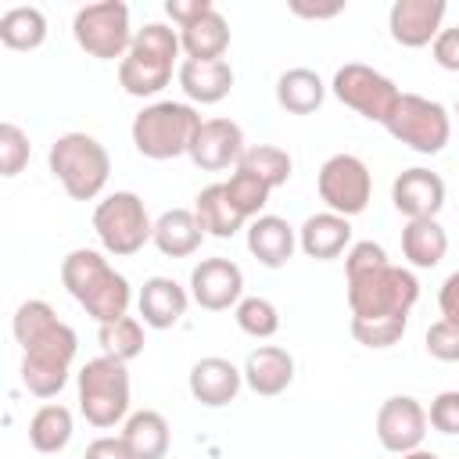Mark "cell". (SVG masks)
I'll return each mask as SVG.
<instances>
[{
  "label": "cell",
  "instance_id": "obj_43",
  "mask_svg": "<svg viewBox=\"0 0 459 459\" xmlns=\"http://www.w3.org/2000/svg\"><path fill=\"white\" fill-rule=\"evenodd\" d=\"M402 459H441L437 452H427V448H416V452H405Z\"/></svg>",
  "mask_w": 459,
  "mask_h": 459
},
{
  "label": "cell",
  "instance_id": "obj_28",
  "mask_svg": "<svg viewBox=\"0 0 459 459\" xmlns=\"http://www.w3.org/2000/svg\"><path fill=\"white\" fill-rule=\"evenodd\" d=\"M448 251V233L437 219H412L402 230V255L416 269H434Z\"/></svg>",
  "mask_w": 459,
  "mask_h": 459
},
{
  "label": "cell",
  "instance_id": "obj_42",
  "mask_svg": "<svg viewBox=\"0 0 459 459\" xmlns=\"http://www.w3.org/2000/svg\"><path fill=\"white\" fill-rule=\"evenodd\" d=\"M290 11H294L298 18H316V22H323V18H337V14L344 11V4H341V0H337V4H301V0H294Z\"/></svg>",
  "mask_w": 459,
  "mask_h": 459
},
{
  "label": "cell",
  "instance_id": "obj_20",
  "mask_svg": "<svg viewBox=\"0 0 459 459\" xmlns=\"http://www.w3.org/2000/svg\"><path fill=\"white\" fill-rule=\"evenodd\" d=\"M290 380H294V355L280 344H262L244 362V384L262 398L283 394Z\"/></svg>",
  "mask_w": 459,
  "mask_h": 459
},
{
  "label": "cell",
  "instance_id": "obj_4",
  "mask_svg": "<svg viewBox=\"0 0 459 459\" xmlns=\"http://www.w3.org/2000/svg\"><path fill=\"white\" fill-rule=\"evenodd\" d=\"M179 32L161 25V22H147L143 29H136L129 54L118 61V86L129 97H154L169 86L172 79V65L179 57Z\"/></svg>",
  "mask_w": 459,
  "mask_h": 459
},
{
  "label": "cell",
  "instance_id": "obj_24",
  "mask_svg": "<svg viewBox=\"0 0 459 459\" xmlns=\"http://www.w3.org/2000/svg\"><path fill=\"white\" fill-rule=\"evenodd\" d=\"M179 86L194 104H219L233 90V68L226 57L219 61H183L179 65Z\"/></svg>",
  "mask_w": 459,
  "mask_h": 459
},
{
  "label": "cell",
  "instance_id": "obj_13",
  "mask_svg": "<svg viewBox=\"0 0 459 459\" xmlns=\"http://www.w3.org/2000/svg\"><path fill=\"white\" fill-rule=\"evenodd\" d=\"M316 186H319V197L326 201V208L333 215H344V219L366 212L369 194H373L369 169L355 154H333V158H326L323 169H319Z\"/></svg>",
  "mask_w": 459,
  "mask_h": 459
},
{
  "label": "cell",
  "instance_id": "obj_32",
  "mask_svg": "<svg viewBox=\"0 0 459 459\" xmlns=\"http://www.w3.org/2000/svg\"><path fill=\"white\" fill-rule=\"evenodd\" d=\"M100 348L108 359H118V362H129L143 351V323L136 316H122L115 323H104L100 326Z\"/></svg>",
  "mask_w": 459,
  "mask_h": 459
},
{
  "label": "cell",
  "instance_id": "obj_10",
  "mask_svg": "<svg viewBox=\"0 0 459 459\" xmlns=\"http://www.w3.org/2000/svg\"><path fill=\"white\" fill-rule=\"evenodd\" d=\"M384 129L398 143L412 147L416 154H437L452 136V118H448L445 104L420 97V93H402Z\"/></svg>",
  "mask_w": 459,
  "mask_h": 459
},
{
  "label": "cell",
  "instance_id": "obj_18",
  "mask_svg": "<svg viewBox=\"0 0 459 459\" xmlns=\"http://www.w3.org/2000/svg\"><path fill=\"white\" fill-rule=\"evenodd\" d=\"M391 201L409 222L434 219L445 204V179L430 169H405L391 186Z\"/></svg>",
  "mask_w": 459,
  "mask_h": 459
},
{
  "label": "cell",
  "instance_id": "obj_34",
  "mask_svg": "<svg viewBox=\"0 0 459 459\" xmlns=\"http://www.w3.org/2000/svg\"><path fill=\"white\" fill-rule=\"evenodd\" d=\"M222 186H226V194H230L233 208H237L244 219H258V212L265 208L269 190H273L265 179H258V176H255V172H247V169H237Z\"/></svg>",
  "mask_w": 459,
  "mask_h": 459
},
{
  "label": "cell",
  "instance_id": "obj_27",
  "mask_svg": "<svg viewBox=\"0 0 459 459\" xmlns=\"http://www.w3.org/2000/svg\"><path fill=\"white\" fill-rule=\"evenodd\" d=\"M194 215H197L201 230H204L208 237H219V240L233 237V233L244 230V222H247V219L233 208V201H230V194H226L222 183H212V186H204V190L194 197Z\"/></svg>",
  "mask_w": 459,
  "mask_h": 459
},
{
  "label": "cell",
  "instance_id": "obj_15",
  "mask_svg": "<svg viewBox=\"0 0 459 459\" xmlns=\"http://www.w3.org/2000/svg\"><path fill=\"white\" fill-rule=\"evenodd\" d=\"M244 294V273L230 258H201L190 273V298L208 312H226L230 305H240Z\"/></svg>",
  "mask_w": 459,
  "mask_h": 459
},
{
  "label": "cell",
  "instance_id": "obj_17",
  "mask_svg": "<svg viewBox=\"0 0 459 459\" xmlns=\"http://www.w3.org/2000/svg\"><path fill=\"white\" fill-rule=\"evenodd\" d=\"M445 0H394L387 11V29L391 39L402 47H427L441 32L445 18Z\"/></svg>",
  "mask_w": 459,
  "mask_h": 459
},
{
  "label": "cell",
  "instance_id": "obj_1",
  "mask_svg": "<svg viewBox=\"0 0 459 459\" xmlns=\"http://www.w3.org/2000/svg\"><path fill=\"white\" fill-rule=\"evenodd\" d=\"M344 276L351 323H409V308L420 298V280L409 269L391 265L380 244H351L344 255Z\"/></svg>",
  "mask_w": 459,
  "mask_h": 459
},
{
  "label": "cell",
  "instance_id": "obj_11",
  "mask_svg": "<svg viewBox=\"0 0 459 459\" xmlns=\"http://www.w3.org/2000/svg\"><path fill=\"white\" fill-rule=\"evenodd\" d=\"M165 14L179 25V47L190 61H219L230 47V25L212 0H169Z\"/></svg>",
  "mask_w": 459,
  "mask_h": 459
},
{
  "label": "cell",
  "instance_id": "obj_5",
  "mask_svg": "<svg viewBox=\"0 0 459 459\" xmlns=\"http://www.w3.org/2000/svg\"><path fill=\"white\" fill-rule=\"evenodd\" d=\"M197 129H201V115L194 111V104L158 100L133 118V147L151 161H169L190 154Z\"/></svg>",
  "mask_w": 459,
  "mask_h": 459
},
{
  "label": "cell",
  "instance_id": "obj_12",
  "mask_svg": "<svg viewBox=\"0 0 459 459\" xmlns=\"http://www.w3.org/2000/svg\"><path fill=\"white\" fill-rule=\"evenodd\" d=\"M330 90H333V97H337L344 108H351V111H359L362 118L380 122V126H387V118H391V111H394V104H398V97H402V90H398L384 72H377V68H369V65H359V61L341 65V68L333 72Z\"/></svg>",
  "mask_w": 459,
  "mask_h": 459
},
{
  "label": "cell",
  "instance_id": "obj_2",
  "mask_svg": "<svg viewBox=\"0 0 459 459\" xmlns=\"http://www.w3.org/2000/svg\"><path fill=\"white\" fill-rule=\"evenodd\" d=\"M11 326H14V341L25 351L22 384L36 398H54L68 384V369H72V359L79 348L75 330L68 323H61L57 312L39 298L22 301Z\"/></svg>",
  "mask_w": 459,
  "mask_h": 459
},
{
  "label": "cell",
  "instance_id": "obj_44",
  "mask_svg": "<svg viewBox=\"0 0 459 459\" xmlns=\"http://www.w3.org/2000/svg\"><path fill=\"white\" fill-rule=\"evenodd\" d=\"M455 115H459V100H455Z\"/></svg>",
  "mask_w": 459,
  "mask_h": 459
},
{
  "label": "cell",
  "instance_id": "obj_37",
  "mask_svg": "<svg viewBox=\"0 0 459 459\" xmlns=\"http://www.w3.org/2000/svg\"><path fill=\"white\" fill-rule=\"evenodd\" d=\"M427 351L437 362H459V323L455 319H437L427 326Z\"/></svg>",
  "mask_w": 459,
  "mask_h": 459
},
{
  "label": "cell",
  "instance_id": "obj_7",
  "mask_svg": "<svg viewBox=\"0 0 459 459\" xmlns=\"http://www.w3.org/2000/svg\"><path fill=\"white\" fill-rule=\"evenodd\" d=\"M79 412L86 423L108 430L118 420H129V369L118 359H90L79 369Z\"/></svg>",
  "mask_w": 459,
  "mask_h": 459
},
{
  "label": "cell",
  "instance_id": "obj_35",
  "mask_svg": "<svg viewBox=\"0 0 459 459\" xmlns=\"http://www.w3.org/2000/svg\"><path fill=\"white\" fill-rule=\"evenodd\" d=\"M237 326L244 333L265 341V337H273L280 330V312H276V305L269 298H240V305H237Z\"/></svg>",
  "mask_w": 459,
  "mask_h": 459
},
{
  "label": "cell",
  "instance_id": "obj_3",
  "mask_svg": "<svg viewBox=\"0 0 459 459\" xmlns=\"http://www.w3.org/2000/svg\"><path fill=\"white\" fill-rule=\"evenodd\" d=\"M61 283L86 308V316H93L100 326L115 323L129 312V298H133L129 280L122 273H115L111 262L93 247H75L65 255Z\"/></svg>",
  "mask_w": 459,
  "mask_h": 459
},
{
  "label": "cell",
  "instance_id": "obj_33",
  "mask_svg": "<svg viewBox=\"0 0 459 459\" xmlns=\"http://www.w3.org/2000/svg\"><path fill=\"white\" fill-rule=\"evenodd\" d=\"M237 169L255 172V176H258V179H265L269 186H283V183L290 179L294 161H290V154H287V151H280V147H273V143H255V147H247V151H244V158H240V165H237Z\"/></svg>",
  "mask_w": 459,
  "mask_h": 459
},
{
  "label": "cell",
  "instance_id": "obj_31",
  "mask_svg": "<svg viewBox=\"0 0 459 459\" xmlns=\"http://www.w3.org/2000/svg\"><path fill=\"white\" fill-rule=\"evenodd\" d=\"M47 39V18L39 7H11L0 14V43L7 50H36Z\"/></svg>",
  "mask_w": 459,
  "mask_h": 459
},
{
  "label": "cell",
  "instance_id": "obj_21",
  "mask_svg": "<svg viewBox=\"0 0 459 459\" xmlns=\"http://www.w3.org/2000/svg\"><path fill=\"white\" fill-rule=\"evenodd\" d=\"M186 301H190V294L172 276H151L140 287V298H136L140 316H143V326H151V330L176 326L183 319V312H186Z\"/></svg>",
  "mask_w": 459,
  "mask_h": 459
},
{
  "label": "cell",
  "instance_id": "obj_40",
  "mask_svg": "<svg viewBox=\"0 0 459 459\" xmlns=\"http://www.w3.org/2000/svg\"><path fill=\"white\" fill-rule=\"evenodd\" d=\"M82 459H133V455H129L122 434H118V437L104 434V437H97V441L86 445V455H82Z\"/></svg>",
  "mask_w": 459,
  "mask_h": 459
},
{
  "label": "cell",
  "instance_id": "obj_29",
  "mask_svg": "<svg viewBox=\"0 0 459 459\" xmlns=\"http://www.w3.org/2000/svg\"><path fill=\"white\" fill-rule=\"evenodd\" d=\"M326 97V86L323 79L312 72V68H287L280 79H276V104L290 115H312L319 111Z\"/></svg>",
  "mask_w": 459,
  "mask_h": 459
},
{
  "label": "cell",
  "instance_id": "obj_23",
  "mask_svg": "<svg viewBox=\"0 0 459 459\" xmlns=\"http://www.w3.org/2000/svg\"><path fill=\"white\" fill-rule=\"evenodd\" d=\"M348 244H351V222L344 215H333V212L308 215L301 222V230H298V247L308 258H319V262L337 258Z\"/></svg>",
  "mask_w": 459,
  "mask_h": 459
},
{
  "label": "cell",
  "instance_id": "obj_41",
  "mask_svg": "<svg viewBox=\"0 0 459 459\" xmlns=\"http://www.w3.org/2000/svg\"><path fill=\"white\" fill-rule=\"evenodd\" d=\"M437 305H441V316H445V319H455V323H459V269L441 283Z\"/></svg>",
  "mask_w": 459,
  "mask_h": 459
},
{
  "label": "cell",
  "instance_id": "obj_6",
  "mask_svg": "<svg viewBox=\"0 0 459 459\" xmlns=\"http://www.w3.org/2000/svg\"><path fill=\"white\" fill-rule=\"evenodd\" d=\"M47 161L72 201H93L111 176V158L90 133H61L50 143Z\"/></svg>",
  "mask_w": 459,
  "mask_h": 459
},
{
  "label": "cell",
  "instance_id": "obj_25",
  "mask_svg": "<svg viewBox=\"0 0 459 459\" xmlns=\"http://www.w3.org/2000/svg\"><path fill=\"white\" fill-rule=\"evenodd\" d=\"M201 222L190 208H169L165 215H158L154 222V247L165 255V258H186L201 247Z\"/></svg>",
  "mask_w": 459,
  "mask_h": 459
},
{
  "label": "cell",
  "instance_id": "obj_19",
  "mask_svg": "<svg viewBox=\"0 0 459 459\" xmlns=\"http://www.w3.org/2000/svg\"><path fill=\"white\" fill-rule=\"evenodd\" d=\"M240 384H244V369H237L230 359L208 355L190 366V394H194V402H201L208 409L230 405L240 394Z\"/></svg>",
  "mask_w": 459,
  "mask_h": 459
},
{
  "label": "cell",
  "instance_id": "obj_22",
  "mask_svg": "<svg viewBox=\"0 0 459 459\" xmlns=\"http://www.w3.org/2000/svg\"><path fill=\"white\" fill-rule=\"evenodd\" d=\"M294 247H298V233H294V226L287 219H280V215H258V219H251V226H247V251L265 269L287 265L290 255H294Z\"/></svg>",
  "mask_w": 459,
  "mask_h": 459
},
{
  "label": "cell",
  "instance_id": "obj_26",
  "mask_svg": "<svg viewBox=\"0 0 459 459\" xmlns=\"http://www.w3.org/2000/svg\"><path fill=\"white\" fill-rule=\"evenodd\" d=\"M122 441L133 459H165L169 452V420L154 409H140L126 420Z\"/></svg>",
  "mask_w": 459,
  "mask_h": 459
},
{
  "label": "cell",
  "instance_id": "obj_38",
  "mask_svg": "<svg viewBox=\"0 0 459 459\" xmlns=\"http://www.w3.org/2000/svg\"><path fill=\"white\" fill-rule=\"evenodd\" d=\"M427 423L434 430H441V434H459V391H441L430 402Z\"/></svg>",
  "mask_w": 459,
  "mask_h": 459
},
{
  "label": "cell",
  "instance_id": "obj_30",
  "mask_svg": "<svg viewBox=\"0 0 459 459\" xmlns=\"http://www.w3.org/2000/svg\"><path fill=\"white\" fill-rule=\"evenodd\" d=\"M29 441H32V448L43 452V455L61 452V448L72 441V412H68L65 405H57V402L39 405V409L32 412V420H29Z\"/></svg>",
  "mask_w": 459,
  "mask_h": 459
},
{
  "label": "cell",
  "instance_id": "obj_36",
  "mask_svg": "<svg viewBox=\"0 0 459 459\" xmlns=\"http://www.w3.org/2000/svg\"><path fill=\"white\" fill-rule=\"evenodd\" d=\"M29 165V136L14 122H0V176H18Z\"/></svg>",
  "mask_w": 459,
  "mask_h": 459
},
{
  "label": "cell",
  "instance_id": "obj_16",
  "mask_svg": "<svg viewBox=\"0 0 459 459\" xmlns=\"http://www.w3.org/2000/svg\"><path fill=\"white\" fill-rule=\"evenodd\" d=\"M244 151V133L233 118H204L190 143V161L201 172H222L230 165H240Z\"/></svg>",
  "mask_w": 459,
  "mask_h": 459
},
{
  "label": "cell",
  "instance_id": "obj_9",
  "mask_svg": "<svg viewBox=\"0 0 459 459\" xmlns=\"http://www.w3.org/2000/svg\"><path fill=\"white\" fill-rule=\"evenodd\" d=\"M72 32H75V43L97 61L126 57L133 47V36H136L129 29V7L122 0H100V4L79 7Z\"/></svg>",
  "mask_w": 459,
  "mask_h": 459
},
{
  "label": "cell",
  "instance_id": "obj_8",
  "mask_svg": "<svg viewBox=\"0 0 459 459\" xmlns=\"http://www.w3.org/2000/svg\"><path fill=\"white\" fill-rule=\"evenodd\" d=\"M93 230L108 255L129 258L147 240H154V222L143 208V201L133 190H115L93 208Z\"/></svg>",
  "mask_w": 459,
  "mask_h": 459
},
{
  "label": "cell",
  "instance_id": "obj_14",
  "mask_svg": "<svg viewBox=\"0 0 459 459\" xmlns=\"http://www.w3.org/2000/svg\"><path fill=\"white\" fill-rule=\"evenodd\" d=\"M423 434H427V412L412 394H394L377 409V441L387 452L394 455L416 452L423 445Z\"/></svg>",
  "mask_w": 459,
  "mask_h": 459
},
{
  "label": "cell",
  "instance_id": "obj_39",
  "mask_svg": "<svg viewBox=\"0 0 459 459\" xmlns=\"http://www.w3.org/2000/svg\"><path fill=\"white\" fill-rule=\"evenodd\" d=\"M430 54L445 72H459V25L455 29H441L437 39L430 43Z\"/></svg>",
  "mask_w": 459,
  "mask_h": 459
}]
</instances>
